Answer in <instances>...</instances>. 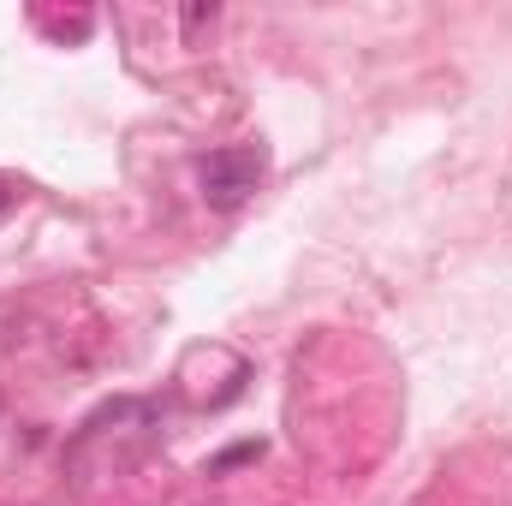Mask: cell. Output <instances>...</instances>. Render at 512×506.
<instances>
[{"label": "cell", "mask_w": 512, "mask_h": 506, "mask_svg": "<svg viewBox=\"0 0 512 506\" xmlns=\"http://www.w3.org/2000/svg\"><path fill=\"white\" fill-rule=\"evenodd\" d=\"M251 459H262V441H239V447L215 453V459H209V471L221 477V471H233V465H251Z\"/></svg>", "instance_id": "7a4b0ae2"}, {"label": "cell", "mask_w": 512, "mask_h": 506, "mask_svg": "<svg viewBox=\"0 0 512 506\" xmlns=\"http://www.w3.org/2000/svg\"><path fill=\"white\" fill-rule=\"evenodd\" d=\"M197 185H203V203H209V209H221V215H227V209H239L256 185H262V149H251V143H233V149L203 155Z\"/></svg>", "instance_id": "6da1fadb"}, {"label": "cell", "mask_w": 512, "mask_h": 506, "mask_svg": "<svg viewBox=\"0 0 512 506\" xmlns=\"http://www.w3.org/2000/svg\"><path fill=\"white\" fill-rule=\"evenodd\" d=\"M215 18H221L215 6H185V12H179V24H185V42H197V36L215 24Z\"/></svg>", "instance_id": "277c9868"}, {"label": "cell", "mask_w": 512, "mask_h": 506, "mask_svg": "<svg viewBox=\"0 0 512 506\" xmlns=\"http://www.w3.org/2000/svg\"><path fill=\"white\" fill-rule=\"evenodd\" d=\"M42 30H48V36H60V42H66V36L78 42V36H90V12H72V18H42Z\"/></svg>", "instance_id": "3957f363"}, {"label": "cell", "mask_w": 512, "mask_h": 506, "mask_svg": "<svg viewBox=\"0 0 512 506\" xmlns=\"http://www.w3.org/2000/svg\"><path fill=\"white\" fill-rule=\"evenodd\" d=\"M12 197H18V191H12V179H0V215L12 209Z\"/></svg>", "instance_id": "5b68a950"}]
</instances>
